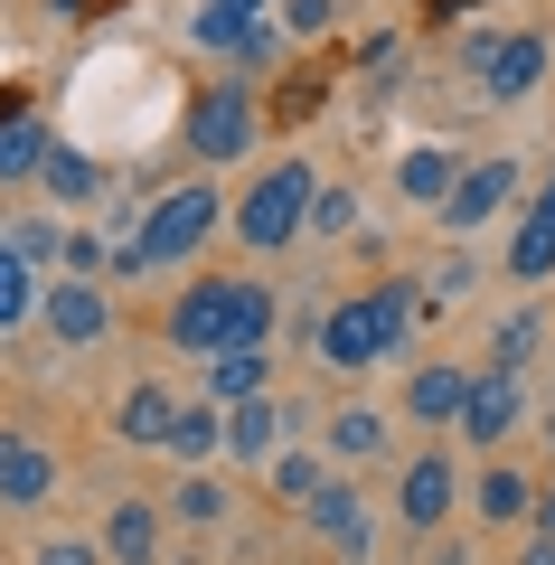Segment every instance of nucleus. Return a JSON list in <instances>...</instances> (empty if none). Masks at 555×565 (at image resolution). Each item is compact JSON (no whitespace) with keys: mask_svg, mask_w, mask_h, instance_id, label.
Masks as SVG:
<instances>
[{"mask_svg":"<svg viewBox=\"0 0 555 565\" xmlns=\"http://www.w3.org/2000/svg\"><path fill=\"white\" fill-rule=\"evenodd\" d=\"M160 330H170V349H189V359H217V349H264V340H274V292H264V282H245V274H199L170 311H160Z\"/></svg>","mask_w":555,"mask_h":565,"instance_id":"nucleus-1","label":"nucleus"},{"mask_svg":"<svg viewBox=\"0 0 555 565\" xmlns=\"http://www.w3.org/2000/svg\"><path fill=\"white\" fill-rule=\"evenodd\" d=\"M424 292L415 282H377V292H357V302H339L330 321H320V367H377V359H396L405 340L424 330Z\"/></svg>","mask_w":555,"mask_h":565,"instance_id":"nucleus-2","label":"nucleus"},{"mask_svg":"<svg viewBox=\"0 0 555 565\" xmlns=\"http://www.w3.org/2000/svg\"><path fill=\"white\" fill-rule=\"evenodd\" d=\"M226 217H236V207H226L207 180H179L170 199H151V217H141V236H132V245L114 236V264H122V274H160V264H199V245L217 236Z\"/></svg>","mask_w":555,"mask_h":565,"instance_id":"nucleus-3","label":"nucleus"},{"mask_svg":"<svg viewBox=\"0 0 555 565\" xmlns=\"http://www.w3.org/2000/svg\"><path fill=\"white\" fill-rule=\"evenodd\" d=\"M311 199H320V180H311V161H274V170H255L245 180V199H236V245H255V255H282L292 236H311Z\"/></svg>","mask_w":555,"mask_h":565,"instance_id":"nucleus-4","label":"nucleus"},{"mask_svg":"<svg viewBox=\"0 0 555 565\" xmlns=\"http://www.w3.org/2000/svg\"><path fill=\"white\" fill-rule=\"evenodd\" d=\"M255 132H264L255 85H207V95L189 104V151H199V161H245Z\"/></svg>","mask_w":555,"mask_h":565,"instance_id":"nucleus-5","label":"nucleus"},{"mask_svg":"<svg viewBox=\"0 0 555 565\" xmlns=\"http://www.w3.org/2000/svg\"><path fill=\"white\" fill-rule=\"evenodd\" d=\"M536 76H546V39H536V29H499V39L471 47V85H480L490 104L536 95Z\"/></svg>","mask_w":555,"mask_h":565,"instance_id":"nucleus-6","label":"nucleus"},{"mask_svg":"<svg viewBox=\"0 0 555 565\" xmlns=\"http://www.w3.org/2000/svg\"><path fill=\"white\" fill-rule=\"evenodd\" d=\"M517 189H527V180H517V161H471V170H461V189L434 207V217L452 226V236H480L490 217H509V207H517Z\"/></svg>","mask_w":555,"mask_h":565,"instance_id":"nucleus-7","label":"nucleus"},{"mask_svg":"<svg viewBox=\"0 0 555 565\" xmlns=\"http://www.w3.org/2000/svg\"><path fill=\"white\" fill-rule=\"evenodd\" d=\"M517 424H527V386H517V367H480V377H471V405H461V444L499 452Z\"/></svg>","mask_w":555,"mask_h":565,"instance_id":"nucleus-8","label":"nucleus"},{"mask_svg":"<svg viewBox=\"0 0 555 565\" xmlns=\"http://www.w3.org/2000/svg\"><path fill=\"white\" fill-rule=\"evenodd\" d=\"M39 321H47V340H57V349H95L104 330H114V302H104V282L66 274V282H47V292H39Z\"/></svg>","mask_w":555,"mask_h":565,"instance_id":"nucleus-9","label":"nucleus"},{"mask_svg":"<svg viewBox=\"0 0 555 565\" xmlns=\"http://www.w3.org/2000/svg\"><path fill=\"white\" fill-rule=\"evenodd\" d=\"M452 500H461V471H452V452H424V462H405V471H396V519L415 527V537H442Z\"/></svg>","mask_w":555,"mask_h":565,"instance_id":"nucleus-10","label":"nucleus"},{"mask_svg":"<svg viewBox=\"0 0 555 565\" xmlns=\"http://www.w3.org/2000/svg\"><path fill=\"white\" fill-rule=\"evenodd\" d=\"M226 452L236 462H274V452H292V405L282 396H245V405H226Z\"/></svg>","mask_w":555,"mask_h":565,"instance_id":"nucleus-11","label":"nucleus"},{"mask_svg":"<svg viewBox=\"0 0 555 565\" xmlns=\"http://www.w3.org/2000/svg\"><path fill=\"white\" fill-rule=\"evenodd\" d=\"M57 500V452L29 434H0V509H47Z\"/></svg>","mask_w":555,"mask_h":565,"instance_id":"nucleus-12","label":"nucleus"},{"mask_svg":"<svg viewBox=\"0 0 555 565\" xmlns=\"http://www.w3.org/2000/svg\"><path fill=\"white\" fill-rule=\"evenodd\" d=\"M461 405H471V367H452V359H424L415 377H405V415L434 434V424H452L461 434Z\"/></svg>","mask_w":555,"mask_h":565,"instance_id":"nucleus-13","label":"nucleus"},{"mask_svg":"<svg viewBox=\"0 0 555 565\" xmlns=\"http://www.w3.org/2000/svg\"><path fill=\"white\" fill-rule=\"evenodd\" d=\"M95 546H104V565H160V500H114Z\"/></svg>","mask_w":555,"mask_h":565,"instance_id":"nucleus-14","label":"nucleus"},{"mask_svg":"<svg viewBox=\"0 0 555 565\" xmlns=\"http://www.w3.org/2000/svg\"><path fill=\"white\" fill-rule=\"evenodd\" d=\"M555 274V180L517 207V236H509V282H546Z\"/></svg>","mask_w":555,"mask_h":565,"instance_id":"nucleus-15","label":"nucleus"},{"mask_svg":"<svg viewBox=\"0 0 555 565\" xmlns=\"http://www.w3.org/2000/svg\"><path fill=\"white\" fill-rule=\"evenodd\" d=\"M179 405H189V396H170V386H151V377H141V386H122L114 434H122L132 452H160V444H170V424H179Z\"/></svg>","mask_w":555,"mask_h":565,"instance_id":"nucleus-16","label":"nucleus"},{"mask_svg":"<svg viewBox=\"0 0 555 565\" xmlns=\"http://www.w3.org/2000/svg\"><path fill=\"white\" fill-rule=\"evenodd\" d=\"M301 519H311V537H320V546H339V556H367V500H357L349 481H320Z\"/></svg>","mask_w":555,"mask_h":565,"instance_id":"nucleus-17","label":"nucleus"},{"mask_svg":"<svg viewBox=\"0 0 555 565\" xmlns=\"http://www.w3.org/2000/svg\"><path fill=\"white\" fill-rule=\"evenodd\" d=\"M39 189H47V207H95V199H104V161H85L76 141H47Z\"/></svg>","mask_w":555,"mask_h":565,"instance_id":"nucleus-18","label":"nucleus"},{"mask_svg":"<svg viewBox=\"0 0 555 565\" xmlns=\"http://www.w3.org/2000/svg\"><path fill=\"white\" fill-rule=\"evenodd\" d=\"M527 500H536V481H527L517 462H490V471L471 481V519H480V527H517V519H527Z\"/></svg>","mask_w":555,"mask_h":565,"instance_id":"nucleus-19","label":"nucleus"},{"mask_svg":"<svg viewBox=\"0 0 555 565\" xmlns=\"http://www.w3.org/2000/svg\"><path fill=\"white\" fill-rule=\"evenodd\" d=\"M245 396H274L264 349H217V359H207V405H245Z\"/></svg>","mask_w":555,"mask_h":565,"instance_id":"nucleus-20","label":"nucleus"},{"mask_svg":"<svg viewBox=\"0 0 555 565\" xmlns=\"http://www.w3.org/2000/svg\"><path fill=\"white\" fill-rule=\"evenodd\" d=\"M39 292H47V274H39V264H29L10 236H0V330L39 321Z\"/></svg>","mask_w":555,"mask_h":565,"instance_id":"nucleus-21","label":"nucleus"},{"mask_svg":"<svg viewBox=\"0 0 555 565\" xmlns=\"http://www.w3.org/2000/svg\"><path fill=\"white\" fill-rule=\"evenodd\" d=\"M320 444H330V462H367V452H386V415L377 405H339L320 424Z\"/></svg>","mask_w":555,"mask_h":565,"instance_id":"nucleus-22","label":"nucleus"},{"mask_svg":"<svg viewBox=\"0 0 555 565\" xmlns=\"http://www.w3.org/2000/svg\"><path fill=\"white\" fill-rule=\"evenodd\" d=\"M160 452H179V462H189V471H199L207 462V452H226V405H179V424H170V444H160Z\"/></svg>","mask_w":555,"mask_h":565,"instance_id":"nucleus-23","label":"nucleus"},{"mask_svg":"<svg viewBox=\"0 0 555 565\" xmlns=\"http://www.w3.org/2000/svg\"><path fill=\"white\" fill-rule=\"evenodd\" d=\"M396 189H405L415 207H442V199L461 189V161H452V151H405V161H396Z\"/></svg>","mask_w":555,"mask_h":565,"instance_id":"nucleus-24","label":"nucleus"},{"mask_svg":"<svg viewBox=\"0 0 555 565\" xmlns=\"http://www.w3.org/2000/svg\"><path fill=\"white\" fill-rule=\"evenodd\" d=\"M536 349H546V311H536V302H517L509 321L490 330V367H517V377H527V359H536Z\"/></svg>","mask_w":555,"mask_h":565,"instance_id":"nucleus-25","label":"nucleus"},{"mask_svg":"<svg viewBox=\"0 0 555 565\" xmlns=\"http://www.w3.org/2000/svg\"><path fill=\"white\" fill-rule=\"evenodd\" d=\"M47 122H29V114H0V180H39V161H47Z\"/></svg>","mask_w":555,"mask_h":565,"instance_id":"nucleus-26","label":"nucleus"},{"mask_svg":"<svg viewBox=\"0 0 555 565\" xmlns=\"http://www.w3.org/2000/svg\"><path fill=\"white\" fill-rule=\"evenodd\" d=\"M189 47H207V57H245V47H255V20H236V10H217V0H199Z\"/></svg>","mask_w":555,"mask_h":565,"instance_id":"nucleus-27","label":"nucleus"},{"mask_svg":"<svg viewBox=\"0 0 555 565\" xmlns=\"http://www.w3.org/2000/svg\"><path fill=\"white\" fill-rule=\"evenodd\" d=\"M320 481H330V462H320V452H274V462H264V490H274V500H292V509H311Z\"/></svg>","mask_w":555,"mask_h":565,"instance_id":"nucleus-28","label":"nucleus"},{"mask_svg":"<svg viewBox=\"0 0 555 565\" xmlns=\"http://www.w3.org/2000/svg\"><path fill=\"white\" fill-rule=\"evenodd\" d=\"M160 509H170V519H189V527H217V519H226V490L207 481V471H179V490H170Z\"/></svg>","mask_w":555,"mask_h":565,"instance_id":"nucleus-29","label":"nucleus"},{"mask_svg":"<svg viewBox=\"0 0 555 565\" xmlns=\"http://www.w3.org/2000/svg\"><path fill=\"white\" fill-rule=\"evenodd\" d=\"M10 245H20L39 274H47V264H66V226H57V207H47V217H20V226H10Z\"/></svg>","mask_w":555,"mask_h":565,"instance_id":"nucleus-30","label":"nucleus"},{"mask_svg":"<svg viewBox=\"0 0 555 565\" xmlns=\"http://www.w3.org/2000/svg\"><path fill=\"white\" fill-rule=\"evenodd\" d=\"M357 226V189H320L311 199V236H349Z\"/></svg>","mask_w":555,"mask_h":565,"instance_id":"nucleus-31","label":"nucleus"},{"mask_svg":"<svg viewBox=\"0 0 555 565\" xmlns=\"http://www.w3.org/2000/svg\"><path fill=\"white\" fill-rule=\"evenodd\" d=\"M282 29L292 39H320V29H339V0H282Z\"/></svg>","mask_w":555,"mask_h":565,"instance_id":"nucleus-32","label":"nucleus"},{"mask_svg":"<svg viewBox=\"0 0 555 565\" xmlns=\"http://www.w3.org/2000/svg\"><path fill=\"white\" fill-rule=\"evenodd\" d=\"M29 565H104V546L95 537H39V556Z\"/></svg>","mask_w":555,"mask_h":565,"instance_id":"nucleus-33","label":"nucleus"},{"mask_svg":"<svg viewBox=\"0 0 555 565\" xmlns=\"http://www.w3.org/2000/svg\"><path fill=\"white\" fill-rule=\"evenodd\" d=\"M66 264H76V274H104V264H114V245H104V236H66Z\"/></svg>","mask_w":555,"mask_h":565,"instance_id":"nucleus-34","label":"nucleus"},{"mask_svg":"<svg viewBox=\"0 0 555 565\" xmlns=\"http://www.w3.org/2000/svg\"><path fill=\"white\" fill-rule=\"evenodd\" d=\"M527 527H536V537H555V490H536V500H527Z\"/></svg>","mask_w":555,"mask_h":565,"instance_id":"nucleus-35","label":"nucleus"},{"mask_svg":"<svg viewBox=\"0 0 555 565\" xmlns=\"http://www.w3.org/2000/svg\"><path fill=\"white\" fill-rule=\"evenodd\" d=\"M424 565H471V556H461V546H442V537H434V546H424Z\"/></svg>","mask_w":555,"mask_h":565,"instance_id":"nucleus-36","label":"nucleus"},{"mask_svg":"<svg viewBox=\"0 0 555 565\" xmlns=\"http://www.w3.org/2000/svg\"><path fill=\"white\" fill-rule=\"evenodd\" d=\"M517 565H555V537H527V556H517Z\"/></svg>","mask_w":555,"mask_h":565,"instance_id":"nucleus-37","label":"nucleus"},{"mask_svg":"<svg viewBox=\"0 0 555 565\" xmlns=\"http://www.w3.org/2000/svg\"><path fill=\"white\" fill-rule=\"evenodd\" d=\"M217 10H236V20H264V10H274V0H217Z\"/></svg>","mask_w":555,"mask_h":565,"instance_id":"nucleus-38","label":"nucleus"},{"mask_svg":"<svg viewBox=\"0 0 555 565\" xmlns=\"http://www.w3.org/2000/svg\"><path fill=\"white\" fill-rule=\"evenodd\" d=\"M546 444H555V405H546Z\"/></svg>","mask_w":555,"mask_h":565,"instance_id":"nucleus-39","label":"nucleus"}]
</instances>
